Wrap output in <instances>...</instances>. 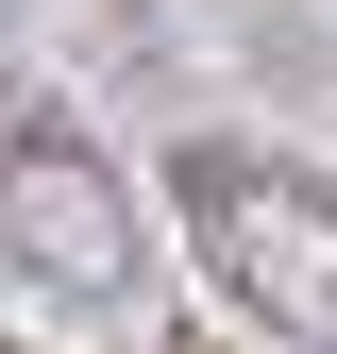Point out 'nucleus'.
Returning a JSON list of instances; mask_svg holds the SVG:
<instances>
[{
    "label": "nucleus",
    "mask_w": 337,
    "mask_h": 354,
    "mask_svg": "<svg viewBox=\"0 0 337 354\" xmlns=\"http://www.w3.org/2000/svg\"><path fill=\"white\" fill-rule=\"evenodd\" d=\"M0 270L51 304L68 337H152V219H135V169L84 136L68 102H17L0 118Z\"/></svg>",
    "instance_id": "2"
},
{
    "label": "nucleus",
    "mask_w": 337,
    "mask_h": 354,
    "mask_svg": "<svg viewBox=\"0 0 337 354\" xmlns=\"http://www.w3.org/2000/svg\"><path fill=\"white\" fill-rule=\"evenodd\" d=\"M0 354H34V337H0Z\"/></svg>",
    "instance_id": "4"
},
{
    "label": "nucleus",
    "mask_w": 337,
    "mask_h": 354,
    "mask_svg": "<svg viewBox=\"0 0 337 354\" xmlns=\"http://www.w3.org/2000/svg\"><path fill=\"white\" fill-rule=\"evenodd\" d=\"M168 219H186V270L220 287L236 337L337 354V169L270 152V136H186L168 152Z\"/></svg>",
    "instance_id": "1"
},
{
    "label": "nucleus",
    "mask_w": 337,
    "mask_h": 354,
    "mask_svg": "<svg viewBox=\"0 0 337 354\" xmlns=\"http://www.w3.org/2000/svg\"><path fill=\"white\" fill-rule=\"evenodd\" d=\"M152 354H220V337H186V321H168V337H152Z\"/></svg>",
    "instance_id": "3"
}]
</instances>
